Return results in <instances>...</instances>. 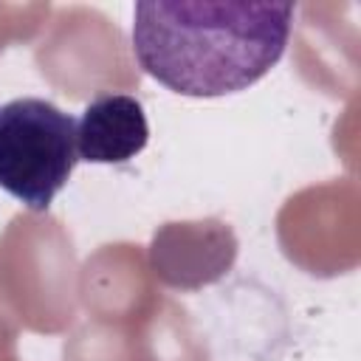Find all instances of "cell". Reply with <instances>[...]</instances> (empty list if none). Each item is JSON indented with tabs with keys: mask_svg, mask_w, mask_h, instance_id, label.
<instances>
[{
	"mask_svg": "<svg viewBox=\"0 0 361 361\" xmlns=\"http://www.w3.org/2000/svg\"><path fill=\"white\" fill-rule=\"evenodd\" d=\"M290 3L141 0L133 8V54L164 87L214 99L259 82L285 54Z\"/></svg>",
	"mask_w": 361,
	"mask_h": 361,
	"instance_id": "obj_1",
	"label": "cell"
},
{
	"mask_svg": "<svg viewBox=\"0 0 361 361\" xmlns=\"http://www.w3.org/2000/svg\"><path fill=\"white\" fill-rule=\"evenodd\" d=\"M76 118L54 102L23 96L0 107V189L45 212L76 166Z\"/></svg>",
	"mask_w": 361,
	"mask_h": 361,
	"instance_id": "obj_2",
	"label": "cell"
},
{
	"mask_svg": "<svg viewBox=\"0 0 361 361\" xmlns=\"http://www.w3.org/2000/svg\"><path fill=\"white\" fill-rule=\"evenodd\" d=\"M149 138L144 107L127 93H99L76 118V155L87 164H124Z\"/></svg>",
	"mask_w": 361,
	"mask_h": 361,
	"instance_id": "obj_3",
	"label": "cell"
}]
</instances>
